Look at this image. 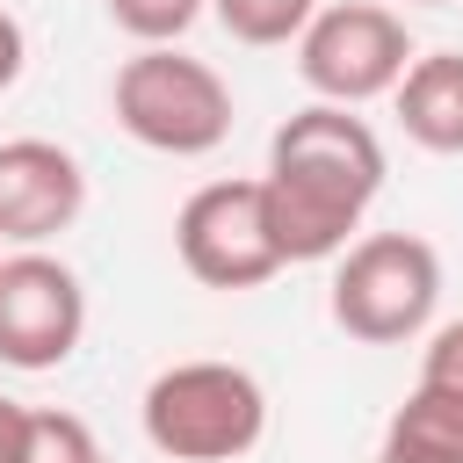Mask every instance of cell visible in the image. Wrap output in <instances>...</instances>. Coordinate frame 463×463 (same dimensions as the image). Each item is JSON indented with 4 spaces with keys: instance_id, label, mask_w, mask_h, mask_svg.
Wrapping results in <instances>:
<instances>
[{
    "instance_id": "ac0fdd59",
    "label": "cell",
    "mask_w": 463,
    "mask_h": 463,
    "mask_svg": "<svg viewBox=\"0 0 463 463\" xmlns=\"http://www.w3.org/2000/svg\"><path fill=\"white\" fill-rule=\"evenodd\" d=\"M420 7H449V0H420Z\"/></svg>"
},
{
    "instance_id": "8fae6325",
    "label": "cell",
    "mask_w": 463,
    "mask_h": 463,
    "mask_svg": "<svg viewBox=\"0 0 463 463\" xmlns=\"http://www.w3.org/2000/svg\"><path fill=\"white\" fill-rule=\"evenodd\" d=\"M210 14L224 22L232 43L275 51V43H297L304 36V22L318 14V0H210Z\"/></svg>"
},
{
    "instance_id": "7c38bea8",
    "label": "cell",
    "mask_w": 463,
    "mask_h": 463,
    "mask_svg": "<svg viewBox=\"0 0 463 463\" xmlns=\"http://www.w3.org/2000/svg\"><path fill=\"white\" fill-rule=\"evenodd\" d=\"M101 7H109V22H116L137 51H159V43H181V36L203 22L210 0H101Z\"/></svg>"
},
{
    "instance_id": "2e32d148",
    "label": "cell",
    "mask_w": 463,
    "mask_h": 463,
    "mask_svg": "<svg viewBox=\"0 0 463 463\" xmlns=\"http://www.w3.org/2000/svg\"><path fill=\"white\" fill-rule=\"evenodd\" d=\"M22 58H29V43H22V22L0 7V94L22 80Z\"/></svg>"
},
{
    "instance_id": "9c48e42d",
    "label": "cell",
    "mask_w": 463,
    "mask_h": 463,
    "mask_svg": "<svg viewBox=\"0 0 463 463\" xmlns=\"http://www.w3.org/2000/svg\"><path fill=\"white\" fill-rule=\"evenodd\" d=\"M398 123L420 152H463V51H427L391 87Z\"/></svg>"
},
{
    "instance_id": "e0dca14e",
    "label": "cell",
    "mask_w": 463,
    "mask_h": 463,
    "mask_svg": "<svg viewBox=\"0 0 463 463\" xmlns=\"http://www.w3.org/2000/svg\"><path fill=\"white\" fill-rule=\"evenodd\" d=\"M376 463H412V456H391V449H376Z\"/></svg>"
},
{
    "instance_id": "3957f363",
    "label": "cell",
    "mask_w": 463,
    "mask_h": 463,
    "mask_svg": "<svg viewBox=\"0 0 463 463\" xmlns=\"http://www.w3.org/2000/svg\"><path fill=\"white\" fill-rule=\"evenodd\" d=\"M109 109L123 123V137H137L145 152H166V159H203L232 137V87L217 65L159 43V51H137L116 65V87H109Z\"/></svg>"
},
{
    "instance_id": "ba28073f",
    "label": "cell",
    "mask_w": 463,
    "mask_h": 463,
    "mask_svg": "<svg viewBox=\"0 0 463 463\" xmlns=\"http://www.w3.org/2000/svg\"><path fill=\"white\" fill-rule=\"evenodd\" d=\"M87 210V174L65 145L51 137H7L0 145V239L7 246H43L72 232Z\"/></svg>"
},
{
    "instance_id": "7a4b0ae2",
    "label": "cell",
    "mask_w": 463,
    "mask_h": 463,
    "mask_svg": "<svg viewBox=\"0 0 463 463\" xmlns=\"http://www.w3.org/2000/svg\"><path fill=\"white\" fill-rule=\"evenodd\" d=\"M137 420L174 463H239L268 434V391L239 362H174L145 383Z\"/></svg>"
},
{
    "instance_id": "5b68a950",
    "label": "cell",
    "mask_w": 463,
    "mask_h": 463,
    "mask_svg": "<svg viewBox=\"0 0 463 463\" xmlns=\"http://www.w3.org/2000/svg\"><path fill=\"white\" fill-rule=\"evenodd\" d=\"M412 65V36L391 7L376 0H340V7H318L297 36V72L318 101L333 109H362L376 94H391Z\"/></svg>"
},
{
    "instance_id": "52a82bcc",
    "label": "cell",
    "mask_w": 463,
    "mask_h": 463,
    "mask_svg": "<svg viewBox=\"0 0 463 463\" xmlns=\"http://www.w3.org/2000/svg\"><path fill=\"white\" fill-rule=\"evenodd\" d=\"M87 333V289L80 275L43 253V246H22L0 260V362L7 369H58Z\"/></svg>"
},
{
    "instance_id": "6da1fadb",
    "label": "cell",
    "mask_w": 463,
    "mask_h": 463,
    "mask_svg": "<svg viewBox=\"0 0 463 463\" xmlns=\"http://www.w3.org/2000/svg\"><path fill=\"white\" fill-rule=\"evenodd\" d=\"M376 188H383V137L354 109H333V101L297 109L268 137V174H260V203H268L282 268L340 260L354 246Z\"/></svg>"
},
{
    "instance_id": "277c9868",
    "label": "cell",
    "mask_w": 463,
    "mask_h": 463,
    "mask_svg": "<svg viewBox=\"0 0 463 463\" xmlns=\"http://www.w3.org/2000/svg\"><path fill=\"white\" fill-rule=\"evenodd\" d=\"M441 304V253L420 232H369L333 268V326L362 347L420 340Z\"/></svg>"
},
{
    "instance_id": "30bf717a",
    "label": "cell",
    "mask_w": 463,
    "mask_h": 463,
    "mask_svg": "<svg viewBox=\"0 0 463 463\" xmlns=\"http://www.w3.org/2000/svg\"><path fill=\"white\" fill-rule=\"evenodd\" d=\"M383 449L391 456H412V463H463V391L412 383L405 405L383 427Z\"/></svg>"
},
{
    "instance_id": "5bb4252c",
    "label": "cell",
    "mask_w": 463,
    "mask_h": 463,
    "mask_svg": "<svg viewBox=\"0 0 463 463\" xmlns=\"http://www.w3.org/2000/svg\"><path fill=\"white\" fill-rule=\"evenodd\" d=\"M420 383H441V391H463V318L434 326L427 354H420Z\"/></svg>"
},
{
    "instance_id": "8992f818",
    "label": "cell",
    "mask_w": 463,
    "mask_h": 463,
    "mask_svg": "<svg viewBox=\"0 0 463 463\" xmlns=\"http://www.w3.org/2000/svg\"><path fill=\"white\" fill-rule=\"evenodd\" d=\"M174 253L203 289H260L268 275H282L260 174L253 181H203L174 217Z\"/></svg>"
},
{
    "instance_id": "9a60e30c",
    "label": "cell",
    "mask_w": 463,
    "mask_h": 463,
    "mask_svg": "<svg viewBox=\"0 0 463 463\" xmlns=\"http://www.w3.org/2000/svg\"><path fill=\"white\" fill-rule=\"evenodd\" d=\"M22 449H29V405L0 398V463H22Z\"/></svg>"
},
{
    "instance_id": "4fadbf2b",
    "label": "cell",
    "mask_w": 463,
    "mask_h": 463,
    "mask_svg": "<svg viewBox=\"0 0 463 463\" xmlns=\"http://www.w3.org/2000/svg\"><path fill=\"white\" fill-rule=\"evenodd\" d=\"M22 463H101V441L80 412H58V405H29V449Z\"/></svg>"
}]
</instances>
